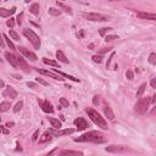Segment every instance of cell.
<instances>
[{
	"label": "cell",
	"mask_w": 156,
	"mask_h": 156,
	"mask_svg": "<svg viewBox=\"0 0 156 156\" xmlns=\"http://www.w3.org/2000/svg\"><path fill=\"white\" fill-rule=\"evenodd\" d=\"M75 142H79V143H96V144H101L105 143L106 139L104 137V134L101 132L98 131H90L88 133L82 134L81 137L75 138Z\"/></svg>",
	"instance_id": "1"
},
{
	"label": "cell",
	"mask_w": 156,
	"mask_h": 156,
	"mask_svg": "<svg viewBox=\"0 0 156 156\" xmlns=\"http://www.w3.org/2000/svg\"><path fill=\"white\" fill-rule=\"evenodd\" d=\"M38 136H39V129H38V131H35L34 134L32 136V140H33V142H35V140L38 139Z\"/></svg>",
	"instance_id": "41"
},
{
	"label": "cell",
	"mask_w": 156,
	"mask_h": 156,
	"mask_svg": "<svg viewBox=\"0 0 156 156\" xmlns=\"http://www.w3.org/2000/svg\"><path fill=\"white\" fill-rule=\"evenodd\" d=\"M35 82L39 83V84H41V85H44V87H49V83L46 81H44L43 78H35Z\"/></svg>",
	"instance_id": "33"
},
{
	"label": "cell",
	"mask_w": 156,
	"mask_h": 156,
	"mask_svg": "<svg viewBox=\"0 0 156 156\" xmlns=\"http://www.w3.org/2000/svg\"><path fill=\"white\" fill-rule=\"evenodd\" d=\"M115 39H118V37H117V35H115V34L106 35V37H105V41H112V40H115Z\"/></svg>",
	"instance_id": "36"
},
{
	"label": "cell",
	"mask_w": 156,
	"mask_h": 156,
	"mask_svg": "<svg viewBox=\"0 0 156 156\" xmlns=\"http://www.w3.org/2000/svg\"><path fill=\"white\" fill-rule=\"evenodd\" d=\"M3 38H4V41H6V44L9 45V48L10 49H11V50H16V48H15V45H14V43H12V41L11 40H10V38L7 37V35H3Z\"/></svg>",
	"instance_id": "27"
},
{
	"label": "cell",
	"mask_w": 156,
	"mask_h": 156,
	"mask_svg": "<svg viewBox=\"0 0 156 156\" xmlns=\"http://www.w3.org/2000/svg\"><path fill=\"white\" fill-rule=\"evenodd\" d=\"M93 61L98 62V64H100V62L102 61V56H100V55H94V56H93Z\"/></svg>",
	"instance_id": "37"
},
{
	"label": "cell",
	"mask_w": 156,
	"mask_h": 156,
	"mask_svg": "<svg viewBox=\"0 0 156 156\" xmlns=\"http://www.w3.org/2000/svg\"><path fill=\"white\" fill-rule=\"evenodd\" d=\"M137 16L144 20H151L155 21L156 20V15L155 14H149V12H137Z\"/></svg>",
	"instance_id": "18"
},
{
	"label": "cell",
	"mask_w": 156,
	"mask_h": 156,
	"mask_svg": "<svg viewBox=\"0 0 156 156\" xmlns=\"http://www.w3.org/2000/svg\"><path fill=\"white\" fill-rule=\"evenodd\" d=\"M126 77L128 78L129 81H132L133 78H134V75H133V72H132L131 70H128V71H127V73H126Z\"/></svg>",
	"instance_id": "39"
},
{
	"label": "cell",
	"mask_w": 156,
	"mask_h": 156,
	"mask_svg": "<svg viewBox=\"0 0 156 156\" xmlns=\"http://www.w3.org/2000/svg\"><path fill=\"white\" fill-rule=\"evenodd\" d=\"M53 139V136L49 133V131H46L43 136L40 137V139H39V143L40 144H43V143H46V142H50V140Z\"/></svg>",
	"instance_id": "21"
},
{
	"label": "cell",
	"mask_w": 156,
	"mask_h": 156,
	"mask_svg": "<svg viewBox=\"0 0 156 156\" xmlns=\"http://www.w3.org/2000/svg\"><path fill=\"white\" fill-rule=\"evenodd\" d=\"M149 62H150L151 65H155V64H156V54H155V53L150 54V56H149Z\"/></svg>",
	"instance_id": "34"
},
{
	"label": "cell",
	"mask_w": 156,
	"mask_h": 156,
	"mask_svg": "<svg viewBox=\"0 0 156 156\" xmlns=\"http://www.w3.org/2000/svg\"><path fill=\"white\" fill-rule=\"evenodd\" d=\"M113 56H115V53H112L111 54V56H110V59L107 60V64H106V67H109L110 66V64H111V61H112V59H113Z\"/></svg>",
	"instance_id": "44"
},
{
	"label": "cell",
	"mask_w": 156,
	"mask_h": 156,
	"mask_svg": "<svg viewBox=\"0 0 156 156\" xmlns=\"http://www.w3.org/2000/svg\"><path fill=\"white\" fill-rule=\"evenodd\" d=\"M145 88H147V83H143V84L139 87L138 92H137V98H142V95L144 94V92H145Z\"/></svg>",
	"instance_id": "28"
},
{
	"label": "cell",
	"mask_w": 156,
	"mask_h": 156,
	"mask_svg": "<svg viewBox=\"0 0 156 156\" xmlns=\"http://www.w3.org/2000/svg\"><path fill=\"white\" fill-rule=\"evenodd\" d=\"M12 77H15V78H16V79H21V78H22V77L18 76V75H12Z\"/></svg>",
	"instance_id": "48"
},
{
	"label": "cell",
	"mask_w": 156,
	"mask_h": 156,
	"mask_svg": "<svg viewBox=\"0 0 156 156\" xmlns=\"http://www.w3.org/2000/svg\"><path fill=\"white\" fill-rule=\"evenodd\" d=\"M83 34H84V32H83V31H81V32H79V37H83Z\"/></svg>",
	"instance_id": "52"
},
{
	"label": "cell",
	"mask_w": 156,
	"mask_h": 156,
	"mask_svg": "<svg viewBox=\"0 0 156 156\" xmlns=\"http://www.w3.org/2000/svg\"><path fill=\"white\" fill-rule=\"evenodd\" d=\"M3 95L5 96V98H10V99H16L17 98V92L12 87H7L6 89L4 90V93H3Z\"/></svg>",
	"instance_id": "13"
},
{
	"label": "cell",
	"mask_w": 156,
	"mask_h": 156,
	"mask_svg": "<svg viewBox=\"0 0 156 156\" xmlns=\"http://www.w3.org/2000/svg\"><path fill=\"white\" fill-rule=\"evenodd\" d=\"M21 16H22V15H21ZM21 16L17 17V22H18V24H21Z\"/></svg>",
	"instance_id": "51"
},
{
	"label": "cell",
	"mask_w": 156,
	"mask_h": 156,
	"mask_svg": "<svg viewBox=\"0 0 156 156\" xmlns=\"http://www.w3.org/2000/svg\"><path fill=\"white\" fill-rule=\"evenodd\" d=\"M43 62H44L45 65H49V66H53V67H59V69H60V66H59V62H58V61L49 60V59L44 58V59H43Z\"/></svg>",
	"instance_id": "25"
},
{
	"label": "cell",
	"mask_w": 156,
	"mask_h": 156,
	"mask_svg": "<svg viewBox=\"0 0 156 156\" xmlns=\"http://www.w3.org/2000/svg\"><path fill=\"white\" fill-rule=\"evenodd\" d=\"M56 5H58L59 7H61V9H64L66 12H69L70 15H72V9L70 7V6H67V5H65V4H62V3H59V1H56Z\"/></svg>",
	"instance_id": "26"
},
{
	"label": "cell",
	"mask_w": 156,
	"mask_h": 156,
	"mask_svg": "<svg viewBox=\"0 0 156 156\" xmlns=\"http://www.w3.org/2000/svg\"><path fill=\"white\" fill-rule=\"evenodd\" d=\"M56 151H58V149H54V150H51V151H50V153H48V154H45L44 156H53V155H54V154H55Z\"/></svg>",
	"instance_id": "45"
},
{
	"label": "cell",
	"mask_w": 156,
	"mask_h": 156,
	"mask_svg": "<svg viewBox=\"0 0 156 156\" xmlns=\"http://www.w3.org/2000/svg\"><path fill=\"white\" fill-rule=\"evenodd\" d=\"M75 132V129H64V131H54V129H49V133L51 134V136L54 137H60V136H66V134H72Z\"/></svg>",
	"instance_id": "12"
},
{
	"label": "cell",
	"mask_w": 156,
	"mask_h": 156,
	"mask_svg": "<svg viewBox=\"0 0 156 156\" xmlns=\"http://www.w3.org/2000/svg\"><path fill=\"white\" fill-rule=\"evenodd\" d=\"M34 70L37 71L38 73L44 75V76H48L50 78H54V79H56V81H64V78H62L61 76H59V75H56L55 72H51V71H48V70H40V69H34Z\"/></svg>",
	"instance_id": "6"
},
{
	"label": "cell",
	"mask_w": 156,
	"mask_h": 156,
	"mask_svg": "<svg viewBox=\"0 0 156 156\" xmlns=\"http://www.w3.org/2000/svg\"><path fill=\"white\" fill-rule=\"evenodd\" d=\"M23 35L31 41V43H32V45L34 46V49H40V45H41L40 38L33 32L32 29H23Z\"/></svg>",
	"instance_id": "3"
},
{
	"label": "cell",
	"mask_w": 156,
	"mask_h": 156,
	"mask_svg": "<svg viewBox=\"0 0 156 156\" xmlns=\"http://www.w3.org/2000/svg\"><path fill=\"white\" fill-rule=\"evenodd\" d=\"M27 87L31 88V89H37V83H33V82H28L27 83Z\"/></svg>",
	"instance_id": "40"
},
{
	"label": "cell",
	"mask_w": 156,
	"mask_h": 156,
	"mask_svg": "<svg viewBox=\"0 0 156 156\" xmlns=\"http://www.w3.org/2000/svg\"><path fill=\"white\" fill-rule=\"evenodd\" d=\"M56 59H58L60 62H64V64H69V59L66 58V55L64 54V51H61V50H58L56 51Z\"/></svg>",
	"instance_id": "20"
},
{
	"label": "cell",
	"mask_w": 156,
	"mask_h": 156,
	"mask_svg": "<svg viewBox=\"0 0 156 156\" xmlns=\"http://www.w3.org/2000/svg\"><path fill=\"white\" fill-rule=\"evenodd\" d=\"M39 105L41 107V110L46 113H53L54 112V109H53V105L48 101V100H39Z\"/></svg>",
	"instance_id": "10"
},
{
	"label": "cell",
	"mask_w": 156,
	"mask_h": 156,
	"mask_svg": "<svg viewBox=\"0 0 156 156\" xmlns=\"http://www.w3.org/2000/svg\"><path fill=\"white\" fill-rule=\"evenodd\" d=\"M59 156H83L82 151H75V150H64Z\"/></svg>",
	"instance_id": "16"
},
{
	"label": "cell",
	"mask_w": 156,
	"mask_h": 156,
	"mask_svg": "<svg viewBox=\"0 0 156 156\" xmlns=\"http://www.w3.org/2000/svg\"><path fill=\"white\" fill-rule=\"evenodd\" d=\"M112 48H102V49H100L99 50V53L100 54H104V53H107V51H110Z\"/></svg>",
	"instance_id": "42"
},
{
	"label": "cell",
	"mask_w": 156,
	"mask_h": 156,
	"mask_svg": "<svg viewBox=\"0 0 156 156\" xmlns=\"http://www.w3.org/2000/svg\"><path fill=\"white\" fill-rule=\"evenodd\" d=\"M6 24H7V27H10V28H14V26H15V18H12V17H10V20L6 22Z\"/></svg>",
	"instance_id": "38"
},
{
	"label": "cell",
	"mask_w": 156,
	"mask_h": 156,
	"mask_svg": "<svg viewBox=\"0 0 156 156\" xmlns=\"http://www.w3.org/2000/svg\"><path fill=\"white\" fill-rule=\"evenodd\" d=\"M5 85V83H4V81L3 79H0V88H3Z\"/></svg>",
	"instance_id": "49"
},
{
	"label": "cell",
	"mask_w": 156,
	"mask_h": 156,
	"mask_svg": "<svg viewBox=\"0 0 156 156\" xmlns=\"http://www.w3.org/2000/svg\"><path fill=\"white\" fill-rule=\"evenodd\" d=\"M149 105H150V98L147 96V98H143V99H139V101L136 104V106H134V111L139 115H143L148 111L149 109Z\"/></svg>",
	"instance_id": "4"
},
{
	"label": "cell",
	"mask_w": 156,
	"mask_h": 156,
	"mask_svg": "<svg viewBox=\"0 0 156 156\" xmlns=\"http://www.w3.org/2000/svg\"><path fill=\"white\" fill-rule=\"evenodd\" d=\"M93 102H94V105H96V104L99 102V96H94V99H93Z\"/></svg>",
	"instance_id": "47"
},
{
	"label": "cell",
	"mask_w": 156,
	"mask_h": 156,
	"mask_svg": "<svg viewBox=\"0 0 156 156\" xmlns=\"http://www.w3.org/2000/svg\"><path fill=\"white\" fill-rule=\"evenodd\" d=\"M17 62H18L20 69H22L24 72H29V71H31L28 64L24 61V59H23V58H20V56H17Z\"/></svg>",
	"instance_id": "17"
},
{
	"label": "cell",
	"mask_w": 156,
	"mask_h": 156,
	"mask_svg": "<svg viewBox=\"0 0 156 156\" xmlns=\"http://www.w3.org/2000/svg\"><path fill=\"white\" fill-rule=\"evenodd\" d=\"M83 17L88 21H93V22H104V21H110L107 16L98 12H89V14H83Z\"/></svg>",
	"instance_id": "5"
},
{
	"label": "cell",
	"mask_w": 156,
	"mask_h": 156,
	"mask_svg": "<svg viewBox=\"0 0 156 156\" xmlns=\"http://www.w3.org/2000/svg\"><path fill=\"white\" fill-rule=\"evenodd\" d=\"M22 106H23V101H20V102H17L16 105H15V107H14V112L16 113V112H18L21 109H22Z\"/></svg>",
	"instance_id": "32"
},
{
	"label": "cell",
	"mask_w": 156,
	"mask_h": 156,
	"mask_svg": "<svg viewBox=\"0 0 156 156\" xmlns=\"http://www.w3.org/2000/svg\"><path fill=\"white\" fill-rule=\"evenodd\" d=\"M10 107H11V104L9 101H4L0 104V112H6L10 110Z\"/></svg>",
	"instance_id": "23"
},
{
	"label": "cell",
	"mask_w": 156,
	"mask_h": 156,
	"mask_svg": "<svg viewBox=\"0 0 156 156\" xmlns=\"http://www.w3.org/2000/svg\"><path fill=\"white\" fill-rule=\"evenodd\" d=\"M49 14L53 15V16H60V15H61V10H56L54 7H50L49 9Z\"/></svg>",
	"instance_id": "29"
},
{
	"label": "cell",
	"mask_w": 156,
	"mask_h": 156,
	"mask_svg": "<svg viewBox=\"0 0 156 156\" xmlns=\"http://www.w3.org/2000/svg\"><path fill=\"white\" fill-rule=\"evenodd\" d=\"M60 104H61V107H69L70 106L69 100H66L65 98H61L60 99Z\"/></svg>",
	"instance_id": "31"
},
{
	"label": "cell",
	"mask_w": 156,
	"mask_h": 156,
	"mask_svg": "<svg viewBox=\"0 0 156 156\" xmlns=\"http://www.w3.org/2000/svg\"><path fill=\"white\" fill-rule=\"evenodd\" d=\"M12 126H14V123H12V122H11V123H10V122L6 123V127H9V128H10V127H12Z\"/></svg>",
	"instance_id": "50"
},
{
	"label": "cell",
	"mask_w": 156,
	"mask_h": 156,
	"mask_svg": "<svg viewBox=\"0 0 156 156\" xmlns=\"http://www.w3.org/2000/svg\"><path fill=\"white\" fill-rule=\"evenodd\" d=\"M49 122L51 123V127L54 129H60L62 127V122L59 121L58 118H54V117H49Z\"/></svg>",
	"instance_id": "19"
},
{
	"label": "cell",
	"mask_w": 156,
	"mask_h": 156,
	"mask_svg": "<svg viewBox=\"0 0 156 156\" xmlns=\"http://www.w3.org/2000/svg\"><path fill=\"white\" fill-rule=\"evenodd\" d=\"M85 112L88 113V115H89L90 119L96 124L98 127H100V128H102V129H107V128H109V127H107V123H106L105 119H104V117H101L100 113H99L98 111H95L94 109L87 107V109H85Z\"/></svg>",
	"instance_id": "2"
},
{
	"label": "cell",
	"mask_w": 156,
	"mask_h": 156,
	"mask_svg": "<svg viewBox=\"0 0 156 156\" xmlns=\"http://www.w3.org/2000/svg\"><path fill=\"white\" fill-rule=\"evenodd\" d=\"M0 46H1V48H4V46H5V41H4V38H3L1 33H0Z\"/></svg>",
	"instance_id": "43"
},
{
	"label": "cell",
	"mask_w": 156,
	"mask_h": 156,
	"mask_svg": "<svg viewBox=\"0 0 156 156\" xmlns=\"http://www.w3.org/2000/svg\"><path fill=\"white\" fill-rule=\"evenodd\" d=\"M151 88H156V78L151 79Z\"/></svg>",
	"instance_id": "46"
},
{
	"label": "cell",
	"mask_w": 156,
	"mask_h": 156,
	"mask_svg": "<svg viewBox=\"0 0 156 156\" xmlns=\"http://www.w3.org/2000/svg\"><path fill=\"white\" fill-rule=\"evenodd\" d=\"M75 124H76V127L78 131H84V129H87L88 127H89V124H88V122L85 121L84 118H82V117H78L75 119Z\"/></svg>",
	"instance_id": "9"
},
{
	"label": "cell",
	"mask_w": 156,
	"mask_h": 156,
	"mask_svg": "<svg viewBox=\"0 0 156 156\" xmlns=\"http://www.w3.org/2000/svg\"><path fill=\"white\" fill-rule=\"evenodd\" d=\"M20 49V51L22 53L26 58H27L29 61H32V62H35L37 61V55H35L33 51H31V50H28V49H26V48H23V46H21V48H18Z\"/></svg>",
	"instance_id": "7"
},
{
	"label": "cell",
	"mask_w": 156,
	"mask_h": 156,
	"mask_svg": "<svg viewBox=\"0 0 156 156\" xmlns=\"http://www.w3.org/2000/svg\"><path fill=\"white\" fill-rule=\"evenodd\" d=\"M104 112H105V116L110 119V121H112L113 118H115V115H113V112H112V110H111V107L109 106V105H106L105 107H104Z\"/></svg>",
	"instance_id": "22"
},
{
	"label": "cell",
	"mask_w": 156,
	"mask_h": 156,
	"mask_svg": "<svg viewBox=\"0 0 156 156\" xmlns=\"http://www.w3.org/2000/svg\"><path fill=\"white\" fill-rule=\"evenodd\" d=\"M112 28H101L100 31H99V34L101 35V37H105V34L107 33V32H110Z\"/></svg>",
	"instance_id": "35"
},
{
	"label": "cell",
	"mask_w": 156,
	"mask_h": 156,
	"mask_svg": "<svg viewBox=\"0 0 156 156\" xmlns=\"http://www.w3.org/2000/svg\"><path fill=\"white\" fill-rule=\"evenodd\" d=\"M105 150L107 153H124L127 151V147H123V145H110V147H106Z\"/></svg>",
	"instance_id": "11"
},
{
	"label": "cell",
	"mask_w": 156,
	"mask_h": 156,
	"mask_svg": "<svg viewBox=\"0 0 156 156\" xmlns=\"http://www.w3.org/2000/svg\"><path fill=\"white\" fill-rule=\"evenodd\" d=\"M54 72L56 75H59V76H61V77H65V78H69L70 81H73V82H77V83H79L81 81L78 79V78H76V77H73V76H71V75H69V73H65V72H62V71H59L58 69H54Z\"/></svg>",
	"instance_id": "15"
},
{
	"label": "cell",
	"mask_w": 156,
	"mask_h": 156,
	"mask_svg": "<svg viewBox=\"0 0 156 156\" xmlns=\"http://www.w3.org/2000/svg\"><path fill=\"white\" fill-rule=\"evenodd\" d=\"M10 37H11L14 40H20V35L16 33V32H15V31L14 29H10Z\"/></svg>",
	"instance_id": "30"
},
{
	"label": "cell",
	"mask_w": 156,
	"mask_h": 156,
	"mask_svg": "<svg viewBox=\"0 0 156 156\" xmlns=\"http://www.w3.org/2000/svg\"><path fill=\"white\" fill-rule=\"evenodd\" d=\"M15 11H16V6H14L11 9H4V7H0V16L1 17H10L12 16V15L15 14Z\"/></svg>",
	"instance_id": "14"
},
{
	"label": "cell",
	"mask_w": 156,
	"mask_h": 156,
	"mask_svg": "<svg viewBox=\"0 0 156 156\" xmlns=\"http://www.w3.org/2000/svg\"><path fill=\"white\" fill-rule=\"evenodd\" d=\"M39 10H40V6H39L38 3L32 4V5H31V7H29V11L32 12L33 15H38L39 14Z\"/></svg>",
	"instance_id": "24"
},
{
	"label": "cell",
	"mask_w": 156,
	"mask_h": 156,
	"mask_svg": "<svg viewBox=\"0 0 156 156\" xmlns=\"http://www.w3.org/2000/svg\"><path fill=\"white\" fill-rule=\"evenodd\" d=\"M5 58H6V60H7V62L10 65H11L12 67H15V69H18V62H17V56L16 55H14V54H11V53H5Z\"/></svg>",
	"instance_id": "8"
}]
</instances>
